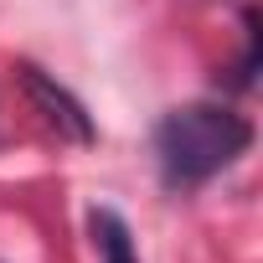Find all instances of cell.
Listing matches in <instances>:
<instances>
[{
	"label": "cell",
	"instance_id": "cell-2",
	"mask_svg": "<svg viewBox=\"0 0 263 263\" xmlns=\"http://www.w3.org/2000/svg\"><path fill=\"white\" fill-rule=\"evenodd\" d=\"M16 78H21V88H26V98L36 103V114L57 129L62 140H72V145H93V114L83 108V98L72 93V88H62L52 72H42L36 62H16Z\"/></svg>",
	"mask_w": 263,
	"mask_h": 263
},
{
	"label": "cell",
	"instance_id": "cell-1",
	"mask_svg": "<svg viewBox=\"0 0 263 263\" xmlns=\"http://www.w3.org/2000/svg\"><path fill=\"white\" fill-rule=\"evenodd\" d=\"M253 145V124L232 103H181L155 124V160L165 186L191 191L222 176Z\"/></svg>",
	"mask_w": 263,
	"mask_h": 263
},
{
	"label": "cell",
	"instance_id": "cell-3",
	"mask_svg": "<svg viewBox=\"0 0 263 263\" xmlns=\"http://www.w3.org/2000/svg\"><path fill=\"white\" fill-rule=\"evenodd\" d=\"M93 242H98L103 263H140L135 237H129V222H124L119 212H108V206L93 212Z\"/></svg>",
	"mask_w": 263,
	"mask_h": 263
}]
</instances>
